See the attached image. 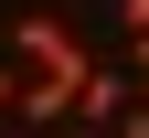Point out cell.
Instances as JSON below:
<instances>
[{
  "label": "cell",
  "mask_w": 149,
  "mask_h": 138,
  "mask_svg": "<svg viewBox=\"0 0 149 138\" xmlns=\"http://www.w3.org/2000/svg\"><path fill=\"white\" fill-rule=\"evenodd\" d=\"M0 53H11L22 74H43V85H74V74L96 64V53L74 43L64 21H53V11H11V32H0Z\"/></svg>",
  "instance_id": "1"
},
{
  "label": "cell",
  "mask_w": 149,
  "mask_h": 138,
  "mask_svg": "<svg viewBox=\"0 0 149 138\" xmlns=\"http://www.w3.org/2000/svg\"><path fill=\"white\" fill-rule=\"evenodd\" d=\"M11 96H22V64H11V53H0V117H11Z\"/></svg>",
  "instance_id": "2"
},
{
  "label": "cell",
  "mask_w": 149,
  "mask_h": 138,
  "mask_svg": "<svg viewBox=\"0 0 149 138\" xmlns=\"http://www.w3.org/2000/svg\"><path fill=\"white\" fill-rule=\"evenodd\" d=\"M117 32H149V0H117Z\"/></svg>",
  "instance_id": "3"
},
{
  "label": "cell",
  "mask_w": 149,
  "mask_h": 138,
  "mask_svg": "<svg viewBox=\"0 0 149 138\" xmlns=\"http://www.w3.org/2000/svg\"><path fill=\"white\" fill-rule=\"evenodd\" d=\"M128 96H139V106H149V74H128Z\"/></svg>",
  "instance_id": "4"
}]
</instances>
